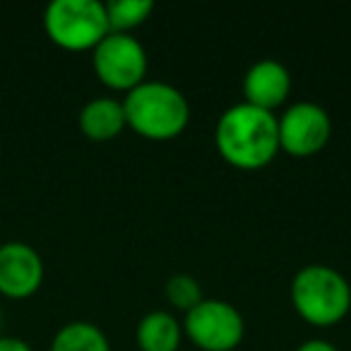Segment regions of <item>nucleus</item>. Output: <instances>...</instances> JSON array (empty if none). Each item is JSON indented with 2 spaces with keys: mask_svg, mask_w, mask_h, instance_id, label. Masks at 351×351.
Returning <instances> with one entry per match:
<instances>
[{
  "mask_svg": "<svg viewBox=\"0 0 351 351\" xmlns=\"http://www.w3.org/2000/svg\"><path fill=\"white\" fill-rule=\"evenodd\" d=\"M44 29L65 51H94L111 27L99 0H53L44 12Z\"/></svg>",
  "mask_w": 351,
  "mask_h": 351,
  "instance_id": "obj_4",
  "label": "nucleus"
},
{
  "mask_svg": "<svg viewBox=\"0 0 351 351\" xmlns=\"http://www.w3.org/2000/svg\"><path fill=\"white\" fill-rule=\"evenodd\" d=\"M291 303L311 325H335L349 313L351 287L344 274L330 265H306L293 274Z\"/></svg>",
  "mask_w": 351,
  "mask_h": 351,
  "instance_id": "obj_3",
  "label": "nucleus"
},
{
  "mask_svg": "<svg viewBox=\"0 0 351 351\" xmlns=\"http://www.w3.org/2000/svg\"><path fill=\"white\" fill-rule=\"evenodd\" d=\"M128 128L147 140H173L191 121V104L178 87L145 80L123 99Z\"/></svg>",
  "mask_w": 351,
  "mask_h": 351,
  "instance_id": "obj_2",
  "label": "nucleus"
},
{
  "mask_svg": "<svg viewBox=\"0 0 351 351\" xmlns=\"http://www.w3.org/2000/svg\"><path fill=\"white\" fill-rule=\"evenodd\" d=\"M92 65L97 77L106 87L130 92L147 77V51L132 34L125 32H108L94 46Z\"/></svg>",
  "mask_w": 351,
  "mask_h": 351,
  "instance_id": "obj_5",
  "label": "nucleus"
},
{
  "mask_svg": "<svg viewBox=\"0 0 351 351\" xmlns=\"http://www.w3.org/2000/svg\"><path fill=\"white\" fill-rule=\"evenodd\" d=\"M219 154L239 169H263L279 152V125L272 111L234 104L219 116L215 130Z\"/></svg>",
  "mask_w": 351,
  "mask_h": 351,
  "instance_id": "obj_1",
  "label": "nucleus"
},
{
  "mask_svg": "<svg viewBox=\"0 0 351 351\" xmlns=\"http://www.w3.org/2000/svg\"><path fill=\"white\" fill-rule=\"evenodd\" d=\"M279 149L291 156L317 154L330 142L332 121L330 113L315 101H296L277 118Z\"/></svg>",
  "mask_w": 351,
  "mask_h": 351,
  "instance_id": "obj_7",
  "label": "nucleus"
},
{
  "mask_svg": "<svg viewBox=\"0 0 351 351\" xmlns=\"http://www.w3.org/2000/svg\"><path fill=\"white\" fill-rule=\"evenodd\" d=\"M183 330L202 351H234L245 335V322L239 308L221 298H202L186 313Z\"/></svg>",
  "mask_w": 351,
  "mask_h": 351,
  "instance_id": "obj_6",
  "label": "nucleus"
},
{
  "mask_svg": "<svg viewBox=\"0 0 351 351\" xmlns=\"http://www.w3.org/2000/svg\"><path fill=\"white\" fill-rule=\"evenodd\" d=\"M0 351H34L29 341L20 339V337H3L0 335Z\"/></svg>",
  "mask_w": 351,
  "mask_h": 351,
  "instance_id": "obj_15",
  "label": "nucleus"
},
{
  "mask_svg": "<svg viewBox=\"0 0 351 351\" xmlns=\"http://www.w3.org/2000/svg\"><path fill=\"white\" fill-rule=\"evenodd\" d=\"M289 92H291V73L277 58L258 60L250 65L243 77L245 104H253L263 111H274L282 106Z\"/></svg>",
  "mask_w": 351,
  "mask_h": 351,
  "instance_id": "obj_9",
  "label": "nucleus"
},
{
  "mask_svg": "<svg viewBox=\"0 0 351 351\" xmlns=\"http://www.w3.org/2000/svg\"><path fill=\"white\" fill-rule=\"evenodd\" d=\"M0 327H3V311H0Z\"/></svg>",
  "mask_w": 351,
  "mask_h": 351,
  "instance_id": "obj_17",
  "label": "nucleus"
},
{
  "mask_svg": "<svg viewBox=\"0 0 351 351\" xmlns=\"http://www.w3.org/2000/svg\"><path fill=\"white\" fill-rule=\"evenodd\" d=\"M44 260L39 250L22 241L0 243V293L8 298L34 296L44 282Z\"/></svg>",
  "mask_w": 351,
  "mask_h": 351,
  "instance_id": "obj_8",
  "label": "nucleus"
},
{
  "mask_svg": "<svg viewBox=\"0 0 351 351\" xmlns=\"http://www.w3.org/2000/svg\"><path fill=\"white\" fill-rule=\"evenodd\" d=\"M104 5H106L111 32H125V34H130V29L147 22V17L154 12L152 0H111V3H104Z\"/></svg>",
  "mask_w": 351,
  "mask_h": 351,
  "instance_id": "obj_13",
  "label": "nucleus"
},
{
  "mask_svg": "<svg viewBox=\"0 0 351 351\" xmlns=\"http://www.w3.org/2000/svg\"><path fill=\"white\" fill-rule=\"evenodd\" d=\"M49 351H111V344L101 327L87 320H75L56 332Z\"/></svg>",
  "mask_w": 351,
  "mask_h": 351,
  "instance_id": "obj_12",
  "label": "nucleus"
},
{
  "mask_svg": "<svg viewBox=\"0 0 351 351\" xmlns=\"http://www.w3.org/2000/svg\"><path fill=\"white\" fill-rule=\"evenodd\" d=\"M296 351H339V349L327 339H308V341H303Z\"/></svg>",
  "mask_w": 351,
  "mask_h": 351,
  "instance_id": "obj_16",
  "label": "nucleus"
},
{
  "mask_svg": "<svg viewBox=\"0 0 351 351\" xmlns=\"http://www.w3.org/2000/svg\"><path fill=\"white\" fill-rule=\"evenodd\" d=\"M137 346L140 351H178L183 327L169 311H152L137 322Z\"/></svg>",
  "mask_w": 351,
  "mask_h": 351,
  "instance_id": "obj_11",
  "label": "nucleus"
},
{
  "mask_svg": "<svg viewBox=\"0 0 351 351\" xmlns=\"http://www.w3.org/2000/svg\"><path fill=\"white\" fill-rule=\"evenodd\" d=\"M128 128L123 101L113 97H97L89 99L80 111V130L84 137L94 142H108L118 137Z\"/></svg>",
  "mask_w": 351,
  "mask_h": 351,
  "instance_id": "obj_10",
  "label": "nucleus"
},
{
  "mask_svg": "<svg viewBox=\"0 0 351 351\" xmlns=\"http://www.w3.org/2000/svg\"><path fill=\"white\" fill-rule=\"evenodd\" d=\"M164 293H166V301L171 303L173 308L178 311H193L197 303L202 301V287L195 277L191 274H171L164 284Z\"/></svg>",
  "mask_w": 351,
  "mask_h": 351,
  "instance_id": "obj_14",
  "label": "nucleus"
}]
</instances>
